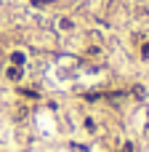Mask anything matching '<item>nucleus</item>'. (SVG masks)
<instances>
[{
	"label": "nucleus",
	"mask_w": 149,
	"mask_h": 152,
	"mask_svg": "<svg viewBox=\"0 0 149 152\" xmlns=\"http://www.w3.org/2000/svg\"><path fill=\"white\" fill-rule=\"evenodd\" d=\"M11 61H13V67H21V64H24V53H19V51L11 53Z\"/></svg>",
	"instance_id": "1"
},
{
	"label": "nucleus",
	"mask_w": 149,
	"mask_h": 152,
	"mask_svg": "<svg viewBox=\"0 0 149 152\" xmlns=\"http://www.w3.org/2000/svg\"><path fill=\"white\" fill-rule=\"evenodd\" d=\"M8 77H11V80H19V77H21V69H19V67H11V69H8Z\"/></svg>",
	"instance_id": "2"
}]
</instances>
